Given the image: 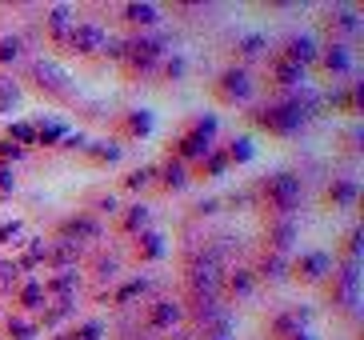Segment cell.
I'll list each match as a JSON object with an SVG mask.
<instances>
[{
	"label": "cell",
	"mask_w": 364,
	"mask_h": 340,
	"mask_svg": "<svg viewBox=\"0 0 364 340\" xmlns=\"http://www.w3.org/2000/svg\"><path fill=\"white\" fill-rule=\"evenodd\" d=\"M220 280H225V260L220 248H196L184 265V285L188 300H220Z\"/></svg>",
	"instance_id": "cell-1"
},
{
	"label": "cell",
	"mask_w": 364,
	"mask_h": 340,
	"mask_svg": "<svg viewBox=\"0 0 364 340\" xmlns=\"http://www.w3.org/2000/svg\"><path fill=\"white\" fill-rule=\"evenodd\" d=\"M309 117H312V96L304 88H300V96H284L277 105H264L252 112V120L264 132H272V137H292V132H300Z\"/></svg>",
	"instance_id": "cell-2"
},
{
	"label": "cell",
	"mask_w": 364,
	"mask_h": 340,
	"mask_svg": "<svg viewBox=\"0 0 364 340\" xmlns=\"http://www.w3.org/2000/svg\"><path fill=\"white\" fill-rule=\"evenodd\" d=\"M260 196H264L268 221H272V216H296L300 176H296V172H272V176L260 181Z\"/></svg>",
	"instance_id": "cell-3"
},
{
	"label": "cell",
	"mask_w": 364,
	"mask_h": 340,
	"mask_svg": "<svg viewBox=\"0 0 364 340\" xmlns=\"http://www.w3.org/2000/svg\"><path fill=\"white\" fill-rule=\"evenodd\" d=\"M213 137H216V117H193L188 124H184L181 137L172 140L168 156H176L181 164H188V160H204L208 152H213Z\"/></svg>",
	"instance_id": "cell-4"
},
{
	"label": "cell",
	"mask_w": 364,
	"mask_h": 340,
	"mask_svg": "<svg viewBox=\"0 0 364 340\" xmlns=\"http://www.w3.org/2000/svg\"><path fill=\"white\" fill-rule=\"evenodd\" d=\"M164 48H168L164 36H136V41H124V56H120V64H124V73L129 76H140V73H149L152 64L161 60Z\"/></svg>",
	"instance_id": "cell-5"
},
{
	"label": "cell",
	"mask_w": 364,
	"mask_h": 340,
	"mask_svg": "<svg viewBox=\"0 0 364 340\" xmlns=\"http://www.w3.org/2000/svg\"><path fill=\"white\" fill-rule=\"evenodd\" d=\"M328 300L341 304V309H356V300H360V260H344L341 268H332Z\"/></svg>",
	"instance_id": "cell-6"
},
{
	"label": "cell",
	"mask_w": 364,
	"mask_h": 340,
	"mask_svg": "<svg viewBox=\"0 0 364 340\" xmlns=\"http://www.w3.org/2000/svg\"><path fill=\"white\" fill-rule=\"evenodd\" d=\"M213 96L220 100V105H245L248 96H252V76H248V68H240V64L225 68V73L216 76Z\"/></svg>",
	"instance_id": "cell-7"
},
{
	"label": "cell",
	"mask_w": 364,
	"mask_h": 340,
	"mask_svg": "<svg viewBox=\"0 0 364 340\" xmlns=\"http://www.w3.org/2000/svg\"><path fill=\"white\" fill-rule=\"evenodd\" d=\"M33 80L44 96H56V100H68V96H73V76H68L56 60H44V56L33 60Z\"/></svg>",
	"instance_id": "cell-8"
},
{
	"label": "cell",
	"mask_w": 364,
	"mask_h": 340,
	"mask_svg": "<svg viewBox=\"0 0 364 340\" xmlns=\"http://www.w3.org/2000/svg\"><path fill=\"white\" fill-rule=\"evenodd\" d=\"M289 272L300 280V285H321V280L332 277V256L321 253V248H316V253H300L289 265Z\"/></svg>",
	"instance_id": "cell-9"
},
{
	"label": "cell",
	"mask_w": 364,
	"mask_h": 340,
	"mask_svg": "<svg viewBox=\"0 0 364 340\" xmlns=\"http://www.w3.org/2000/svg\"><path fill=\"white\" fill-rule=\"evenodd\" d=\"M97 236H100V221L97 216H88V213L68 216V221H60V228H56V240H68V245H76V248L92 245Z\"/></svg>",
	"instance_id": "cell-10"
},
{
	"label": "cell",
	"mask_w": 364,
	"mask_h": 340,
	"mask_svg": "<svg viewBox=\"0 0 364 340\" xmlns=\"http://www.w3.org/2000/svg\"><path fill=\"white\" fill-rule=\"evenodd\" d=\"M309 320H312V309H280L268 324V340H292L300 332H309Z\"/></svg>",
	"instance_id": "cell-11"
},
{
	"label": "cell",
	"mask_w": 364,
	"mask_h": 340,
	"mask_svg": "<svg viewBox=\"0 0 364 340\" xmlns=\"http://www.w3.org/2000/svg\"><path fill=\"white\" fill-rule=\"evenodd\" d=\"M105 36H108V32L100 28V24H92V21L73 24L65 48H68V53H76V56H100V44H105Z\"/></svg>",
	"instance_id": "cell-12"
},
{
	"label": "cell",
	"mask_w": 364,
	"mask_h": 340,
	"mask_svg": "<svg viewBox=\"0 0 364 340\" xmlns=\"http://www.w3.org/2000/svg\"><path fill=\"white\" fill-rule=\"evenodd\" d=\"M304 73H309V68H300V64L284 60L280 53H272V60H268V85H272V88H284V92H292V88H304Z\"/></svg>",
	"instance_id": "cell-13"
},
{
	"label": "cell",
	"mask_w": 364,
	"mask_h": 340,
	"mask_svg": "<svg viewBox=\"0 0 364 340\" xmlns=\"http://www.w3.org/2000/svg\"><path fill=\"white\" fill-rule=\"evenodd\" d=\"M268 253H289L292 245H296V216H272L268 221Z\"/></svg>",
	"instance_id": "cell-14"
},
{
	"label": "cell",
	"mask_w": 364,
	"mask_h": 340,
	"mask_svg": "<svg viewBox=\"0 0 364 340\" xmlns=\"http://www.w3.org/2000/svg\"><path fill=\"white\" fill-rule=\"evenodd\" d=\"M181 320H184L181 304H172V300H156V304H149V312H144V329H149V332H168L172 324H181Z\"/></svg>",
	"instance_id": "cell-15"
},
{
	"label": "cell",
	"mask_w": 364,
	"mask_h": 340,
	"mask_svg": "<svg viewBox=\"0 0 364 340\" xmlns=\"http://www.w3.org/2000/svg\"><path fill=\"white\" fill-rule=\"evenodd\" d=\"M73 24L76 21H73V9H68V4H53V9L44 12V28H48V41H53L56 48H65Z\"/></svg>",
	"instance_id": "cell-16"
},
{
	"label": "cell",
	"mask_w": 364,
	"mask_h": 340,
	"mask_svg": "<svg viewBox=\"0 0 364 340\" xmlns=\"http://www.w3.org/2000/svg\"><path fill=\"white\" fill-rule=\"evenodd\" d=\"M316 53H321V48H316V41H312L309 32H292L289 41H284V48H280V56L300 64V68H309V64L316 60Z\"/></svg>",
	"instance_id": "cell-17"
},
{
	"label": "cell",
	"mask_w": 364,
	"mask_h": 340,
	"mask_svg": "<svg viewBox=\"0 0 364 340\" xmlns=\"http://www.w3.org/2000/svg\"><path fill=\"white\" fill-rule=\"evenodd\" d=\"M120 21L132 24V28H152V24L161 21V9H156V4H149V0H132V4H124V9H120Z\"/></svg>",
	"instance_id": "cell-18"
},
{
	"label": "cell",
	"mask_w": 364,
	"mask_h": 340,
	"mask_svg": "<svg viewBox=\"0 0 364 340\" xmlns=\"http://www.w3.org/2000/svg\"><path fill=\"white\" fill-rule=\"evenodd\" d=\"M44 285L36 277H24L21 280V288H16V292H12V304H16V309H24V312H36V309H44Z\"/></svg>",
	"instance_id": "cell-19"
},
{
	"label": "cell",
	"mask_w": 364,
	"mask_h": 340,
	"mask_svg": "<svg viewBox=\"0 0 364 340\" xmlns=\"http://www.w3.org/2000/svg\"><path fill=\"white\" fill-rule=\"evenodd\" d=\"M252 288H257L252 268H225V280H220V292L225 297H248Z\"/></svg>",
	"instance_id": "cell-20"
},
{
	"label": "cell",
	"mask_w": 364,
	"mask_h": 340,
	"mask_svg": "<svg viewBox=\"0 0 364 340\" xmlns=\"http://www.w3.org/2000/svg\"><path fill=\"white\" fill-rule=\"evenodd\" d=\"M316 56H321V68H324L328 76H341V73H348V68H353L348 44H341V41H336V44H328V48H321Z\"/></svg>",
	"instance_id": "cell-21"
},
{
	"label": "cell",
	"mask_w": 364,
	"mask_h": 340,
	"mask_svg": "<svg viewBox=\"0 0 364 340\" xmlns=\"http://www.w3.org/2000/svg\"><path fill=\"white\" fill-rule=\"evenodd\" d=\"M76 260H80V248L68 245V240H53V245H48V253H44V265L56 268V272H65V268H76Z\"/></svg>",
	"instance_id": "cell-22"
},
{
	"label": "cell",
	"mask_w": 364,
	"mask_h": 340,
	"mask_svg": "<svg viewBox=\"0 0 364 340\" xmlns=\"http://www.w3.org/2000/svg\"><path fill=\"white\" fill-rule=\"evenodd\" d=\"M136 240V260L140 265H152V260H161L164 256V236L152 233V228H144L140 236H132Z\"/></svg>",
	"instance_id": "cell-23"
},
{
	"label": "cell",
	"mask_w": 364,
	"mask_h": 340,
	"mask_svg": "<svg viewBox=\"0 0 364 340\" xmlns=\"http://www.w3.org/2000/svg\"><path fill=\"white\" fill-rule=\"evenodd\" d=\"M76 285H80L76 268H65V272H56V277L44 285V297H53V300H73V297H76Z\"/></svg>",
	"instance_id": "cell-24"
},
{
	"label": "cell",
	"mask_w": 364,
	"mask_h": 340,
	"mask_svg": "<svg viewBox=\"0 0 364 340\" xmlns=\"http://www.w3.org/2000/svg\"><path fill=\"white\" fill-rule=\"evenodd\" d=\"M252 277H257V280H260V277H264V280H284V277H289V260H284L280 253H268V248H264Z\"/></svg>",
	"instance_id": "cell-25"
},
{
	"label": "cell",
	"mask_w": 364,
	"mask_h": 340,
	"mask_svg": "<svg viewBox=\"0 0 364 340\" xmlns=\"http://www.w3.org/2000/svg\"><path fill=\"white\" fill-rule=\"evenodd\" d=\"M156 176H161L156 184H161L164 192H176V188H184V184H188V172H184V164H181L176 156L164 160L161 169H156Z\"/></svg>",
	"instance_id": "cell-26"
},
{
	"label": "cell",
	"mask_w": 364,
	"mask_h": 340,
	"mask_svg": "<svg viewBox=\"0 0 364 340\" xmlns=\"http://www.w3.org/2000/svg\"><path fill=\"white\" fill-rule=\"evenodd\" d=\"M152 213L144 208V204H129L124 213H120V233H129V236H140L144 228H149Z\"/></svg>",
	"instance_id": "cell-27"
},
{
	"label": "cell",
	"mask_w": 364,
	"mask_h": 340,
	"mask_svg": "<svg viewBox=\"0 0 364 340\" xmlns=\"http://www.w3.org/2000/svg\"><path fill=\"white\" fill-rule=\"evenodd\" d=\"M149 292V277H132V280H124V285L108 297V304H117V309H124V304H132V300H140Z\"/></svg>",
	"instance_id": "cell-28"
},
{
	"label": "cell",
	"mask_w": 364,
	"mask_h": 340,
	"mask_svg": "<svg viewBox=\"0 0 364 340\" xmlns=\"http://www.w3.org/2000/svg\"><path fill=\"white\" fill-rule=\"evenodd\" d=\"M149 132H152V112L149 108H132V112H124V137L144 140Z\"/></svg>",
	"instance_id": "cell-29"
},
{
	"label": "cell",
	"mask_w": 364,
	"mask_h": 340,
	"mask_svg": "<svg viewBox=\"0 0 364 340\" xmlns=\"http://www.w3.org/2000/svg\"><path fill=\"white\" fill-rule=\"evenodd\" d=\"M24 272L12 265V256H0V297H12L16 288H21Z\"/></svg>",
	"instance_id": "cell-30"
},
{
	"label": "cell",
	"mask_w": 364,
	"mask_h": 340,
	"mask_svg": "<svg viewBox=\"0 0 364 340\" xmlns=\"http://www.w3.org/2000/svg\"><path fill=\"white\" fill-rule=\"evenodd\" d=\"M356 181H332L328 184V192H324V201L328 204H336V208H344V204H353L356 201Z\"/></svg>",
	"instance_id": "cell-31"
},
{
	"label": "cell",
	"mask_w": 364,
	"mask_h": 340,
	"mask_svg": "<svg viewBox=\"0 0 364 340\" xmlns=\"http://www.w3.org/2000/svg\"><path fill=\"white\" fill-rule=\"evenodd\" d=\"M4 140H12L16 149H33V144H36V124H28V120H16V124H9Z\"/></svg>",
	"instance_id": "cell-32"
},
{
	"label": "cell",
	"mask_w": 364,
	"mask_h": 340,
	"mask_svg": "<svg viewBox=\"0 0 364 340\" xmlns=\"http://www.w3.org/2000/svg\"><path fill=\"white\" fill-rule=\"evenodd\" d=\"M328 28H336V32H356V28H360V12H356V9H332V12H328Z\"/></svg>",
	"instance_id": "cell-33"
},
{
	"label": "cell",
	"mask_w": 364,
	"mask_h": 340,
	"mask_svg": "<svg viewBox=\"0 0 364 340\" xmlns=\"http://www.w3.org/2000/svg\"><path fill=\"white\" fill-rule=\"evenodd\" d=\"M9 340H36L41 336V324L36 320H24V317H9Z\"/></svg>",
	"instance_id": "cell-34"
},
{
	"label": "cell",
	"mask_w": 364,
	"mask_h": 340,
	"mask_svg": "<svg viewBox=\"0 0 364 340\" xmlns=\"http://www.w3.org/2000/svg\"><path fill=\"white\" fill-rule=\"evenodd\" d=\"M88 160H92V164H117L120 160V149L117 144H108V140H97V144H88Z\"/></svg>",
	"instance_id": "cell-35"
},
{
	"label": "cell",
	"mask_w": 364,
	"mask_h": 340,
	"mask_svg": "<svg viewBox=\"0 0 364 340\" xmlns=\"http://www.w3.org/2000/svg\"><path fill=\"white\" fill-rule=\"evenodd\" d=\"M152 181H156V169H152V164H140V169H132L120 184H124V192H140L144 184H152Z\"/></svg>",
	"instance_id": "cell-36"
},
{
	"label": "cell",
	"mask_w": 364,
	"mask_h": 340,
	"mask_svg": "<svg viewBox=\"0 0 364 340\" xmlns=\"http://www.w3.org/2000/svg\"><path fill=\"white\" fill-rule=\"evenodd\" d=\"M196 164H200V176H208V181H213V176H220V172L228 169V156H225V149H213L204 160H196Z\"/></svg>",
	"instance_id": "cell-37"
},
{
	"label": "cell",
	"mask_w": 364,
	"mask_h": 340,
	"mask_svg": "<svg viewBox=\"0 0 364 340\" xmlns=\"http://www.w3.org/2000/svg\"><path fill=\"white\" fill-rule=\"evenodd\" d=\"M65 317H73V300H53V304H48V312H41V320H36V324L53 329V324H60Z\"/></svg>",
	"instance_id": "cell-38"
},
{
	"label": "cell",
	"mask_w": 364,
	"mask_h": 340,
	"mask_svg": "<svg viewBox=\"0 0 364 340\" xmlns=\"http://www.w3.org/2000/svg\"><path fill=\"white\" fill-rule=\"evenodd\" d=\"M68 132H65V124H36V144H44V149H53V144H60Z\"/></svg>",
	"instance_id": "cell-39"
},
{
	"label": "cell",
	"mask_w": 364,
	"mask_h": 340,
	"mask_svg": "<svg viewBox=\"0 0 364 340\" xmlns=\"http://www.w3.org/2000/svg\"><path fill=\"white\" fill-rule=\"evenodd\" d=\"M225 156H228V164H245V160H252V140H248V137H236L232 144L225 149Z\"/></svg>",
	"instance_id": "cell-40"
},
{
	"label": "cell",
	"mask_w": 364,
	"mask_h": 340,
	"mask_svg": "<svg viewBox=\"0 0 364 340\" xmlns=\"http://www.w3.org/2000/svg\"><path fill=\"white\" fill-rule=\"evenodd\" d=\"M68 340H105V324L100 320H85V324H76L68 332Z\"/></svg>",
	"instance_id": "cell-41"
},
{
	"label": "cell",
	"mask_w": 364,
	"mask_h": 340,
	"mask_svg": "<svg viewBox=\"0 0 364 340\" xmlns=\"http://www.w3.org/2000/svg\"><path fill=\"white\" fill-rule=\"evenodd\" d=\"M16 105H21V88L12 85V80H4V76H0V112H12Z\"/></svg>",
	"instance_id": "cell-42"
},
{
	"label": "cell",
	"mask_w": 364,
	"mask_h": 340,
	"mask_svg": "<svg viewBox=\"0 0 364 340\" xmlns=\"http://www.w3.org/2000/svg\"><path fill=\"white\" fill-rule=\"evenodd\" d=\"M236 53L245 56V60H257V56L264 53V36H240V41H236Z\"/></svg>",
	"instance_id": "cell-43"
},
{
	"label": "cell",
	"mask_w": 364,
	"mask_h": 340,
	"mask_svg": "<svg viewBox=\"0 0 364 340\" xmlns=\"http://www.w3.org/2000/svg\"><path fill=\"white\" fill-rule=\"evenodd\" d=\"M21 53H24V41H21V36H0V64H12Z\"/></svg>",
	"instance_id": "cell-44"
},
{
	"label": "cell",
	"mask_w": 364,
	"mask_h": 340,
	"mask_svg": "<svg viewBox=\"0 0 364 340\" xmlns=\"http://www.w3.org/2000/svg\"><path fill=\"white\" fill-rule=\"evenodd\" d=\"M344 260H360V228H348L344 236Z\"/></svg>",
	"instance_id": "cell-45"
},
{
	"label": "cell",
	"mask_w": 364,
	"mask_h": 340,
	"mask_svg": "<svg viewBox=\"0 0 364 340\" xmlns=\"http://www.w3.org/2000/svg\"><path fill=\"white\" fill-rule=\"evenodd\" d=\"M100 56H108V60H120V56H124V41H120V36H105V44H100Z\"/></svg>",
	"instance_id": "cell-46"
},
{
	"label": "cell",
	"mask_w": 364,
	"mask_h": 340,
	"mask_svg": "<svg viewBox=\"0 0 364 340\" xmlns=\"http://www.w3.org/2000/svg\"><path fill=\"white\" fill-rule=\"evenodd\" d=\"M12 188H16V172H12V164H0V196H9Z\"/></svg>",
	"instance_id": "cell-47"
},
{
	"label": "cell",
	"mask_w": 364,
	"mask_h": 340,
	"mask_svg": "<svg viewBox=\"0 0 364 340\" xmlns=\"http://www.w3.org/2000/svg\"><path fill=\"white\" fill-rule=\"evenodd\" d=\"M24 149H16L12 140H0V164H12V160H21Z\"/></svg>",
	"instance_id": "cell-48"
},
{
	"label": "cell",
	"mask_w": 364,
	"mask_h": 340,
	"mask_svg": "<svg viewBox=\"0 0 364 340\" xmlns=\"http://www.w3.org/2000/svg\"><path fill=\"white\" fill-rule=\"evenodd\" d=\"M97 277H108V280L117 277V256H100L97 260Z\"/></svg>",
	"instance_id": "cell-49"
},
{
	"label": "cell",
	"mask_w": 364,
	"mask_h": 340,
	"mask_svg": "<svg viewBox=\"0 0 364 340\" xmlns=\"http://www.w3.org/2000/svg\"><path fill=\"white\" fill-rule=\"evenodd\" d=\"M21 228H24L21 221H9V224H0V240H16V236H21Z\"/></svg>",
	"instance_id": "cell-50"
},
{
	"label": "cell",
	"mask_w": 364,
	"mask_h": 340,
	"mask_svg": "<svg viewBox=\"0 0 364 340\" xmlns=\"http://www.w3.org/2000/svg\"><path fill=\"white\" fill-rule=\"evenodd\" d=\"M181 73H184V60L181 56H172V60L164 64V76H181Z\"/></svg>",
	"instance_id": "cell-51"
},
{
	"label": "cell",
	"mask_w": 364,
	"mask_h": 340,
	"mask_svg": "<svg viewBox=\"0 0 364 340\" xmlns=\"http://www.w3.org/2000/svg\"><path fill=\"white\" fill-rule=\"evenodd\" d=\"M292 340H316V336H312V332H300V336H292Z\"/></svg>",
	"instance_id": "cell-52"
}]
</instances>
